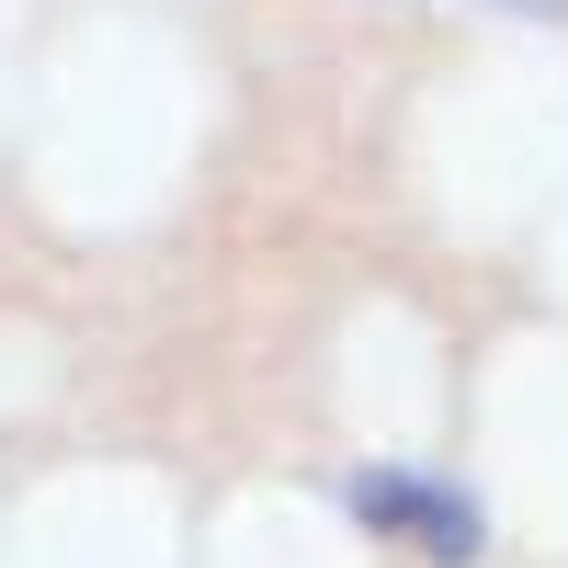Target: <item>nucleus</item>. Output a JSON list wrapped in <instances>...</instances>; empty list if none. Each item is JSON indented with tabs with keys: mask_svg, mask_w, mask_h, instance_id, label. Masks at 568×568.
I'll use <instances>...</instances> for the list:
<instances>
[{
	"mask_svg": "<svg viewBox=\"0 0 568 568\" xmlns=\"http://www.w3.org/2000/svg\"><path fill=\"white\" fill-rule=\"evenodd\" d=\"M342 511L375 535V546H409L433 568H478L489 557V511L466 478H433V466H353L342 478Z\"/></svg>",
	"mask_w": 568,
	"mask_h": 568,
	"instance_id": "f257e3e1",
	"label": "nucleus"
},
{
	"mask_svg": "<svg viewBox=\"0 0 568 568\" xmlns=\"http://www.w3.org/2000/svg\"><path fill=\"white\" fill-rule=\"evenodd\" d=\"M489 12H511V23H568V0H489Z\"/></svg>",
	"mask_w": 568,
	"mask_h": 568,
	"instance_id": "f03ea898",
	"label": "nucleus"
}]
</instances>
